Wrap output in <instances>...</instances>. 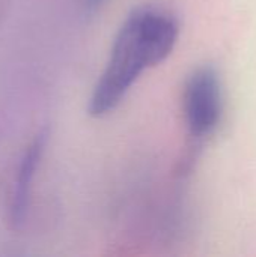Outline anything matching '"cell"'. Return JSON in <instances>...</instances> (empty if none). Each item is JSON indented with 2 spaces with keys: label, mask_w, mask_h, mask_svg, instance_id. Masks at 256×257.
Segmentation results:
<instances>
[{
  "label": "cell",
  "mask_w": 256,
  "mask_h": 257,
  "mask_svg": "<svg viewBox=\"0 0 256 257\" xmlns=\"http://www.w3.org/2000/svg\"><path fill=\"white\" fill-rule=\"evenodd\" d=\"M45 143H47V131L42 130L27 145L17 169V175H15L14 187H12L11 205H9V220H11L12 227L17 230H20L26 221L30 187L36 175V170L39 167V163L45 149Z\"/></svg>",
  "instance_id": "3957f363"
},
{
  "label": "cell",
  "mask_w": 256,
  "mask_h": 257,
  "mask_svg": "<svg viewBox=\"0 0 256 257\" xmlns=\"http://www.w3.org/2000/svg\"><path fill=\"white\" fill-rule=\"evenodd\" d=\"M180 35L177 18L163 9L140 8L121 26L109 62L92 92L88 111L101 117L118 107L140 74L161 63Z\"/></svg>",
  "instance_id": "6da1fadb"
},
{
  "label": "cell",
  "mask_w": 256,
  "mask_h": 257,
  "mask_svg": "<svg viewBox=\"0 0 256 257\" xmlns=\"http://www.w3.org/2000/svg\"><path fill=\"white\" fill-rule=\"evenodd\" d=\"M89 2H91V3H92V5H97V3H100V2H101V0H89Z\"/></svg>",
  "instance_id": "277c9868"
},
{
  "label": "cell",
  "mask_w": 256,
  "mask_h": 257,
  "mask_svg": "<svg viewBox=\"0 0 256 257\" xmlns=\"http://www.w3.org/2000/svg\"><path fill=\"white\" fill-rule=\"evenodd\" d=\"M183 108L192 137L202 139L217 128L223 111V95L214 68L202 66L192 72L186 81Z\"/></svg>",
  "instance_id": "7a4b0ae2"
}]
</instances>
